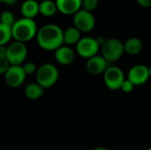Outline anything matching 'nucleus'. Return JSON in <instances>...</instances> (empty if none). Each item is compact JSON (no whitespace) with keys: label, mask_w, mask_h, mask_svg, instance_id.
Wrapping results in <instances>:
<instances>
[{"label":"nucleus","mask_w":151,"mask_h":150,"mask_svg":"<svg viewBox=\"0 0 151 150\" xmlns=\"http://www.w3.org/2000/svg\"><path fill=\"white\" fill-rule=\"evenodd\" d=\"M39 47L47 51H55L64 45V30L56 24H46L36 34Z\"/></svg>","instance_id":"1"},{"label":"nucleus","mask_w":151,"mask_h":150,"mask_svg":"<svg viewBox=\"0 0 151 150\" xmlns=\"http://www.w3.org/2000/svg\"><path fill=\"white\" fill-rule=\"evenodd\" d=\"M37 24L33 19L20 18L16 19L12 27V34L14 41L26 43L36 36Z\"/></svg>","instance_id":"2"},{"label":"nucleus","mask_w":151,"mask_h":150,"mask_svg":"<svg viewBox=\"0 0 151 150\" xmlns=\"http://www.w3.org/2000/svg\"><path fill=\"white\" fill-rule=\"evenodd\" d=\"M35 76L36 83L42 88L46 89L51 88L57 83L59 72L56 65L50 63H45L37 68Z\"/></svg>","instance_id":"3"},{"label":"nucleus","mask_w":151,"mask_h":150,"mask_svg":"<svg viewBox=\"0 0 151 150\" xmlns=\"http://www.w3.org/2000/svg\"><path fill=\"white\" fill-rule=\"evenodd\" d=\"M101 55L109 62L113 63L122 57L125 53L124 43L117 38L106 39L100 48Z\"/></svg>","instance_id":"4"},{"label":"nucleus","mask_w":151,"mask_h":150,"mask_svg":"<svg viewBox=\"0 0 151 150\" xmlns=\"http://www.w3.org/2000/svg\"><path fill=\"white\" fill-rule=\"evenodd\" d=\"M27 56L26 43L14 41L7 46L6 59L11 65H21Z\"/></svg>","instance_id":"5"},{"label":"nucleus","mask_w":151,"mask_h":150,"mask_svg":"<svg viewBox=\"0 0 151 150\" xmlns=\"http://www.w3.org/2000/svg\"><path fill=\"white\" fill-rule=\"evenodd\" d=\"M104 74V82L111 90L120 89L122 83L126 80L123 71L115 65H110Z\"/></svg>","instance_id":"6"},{"label":"nucleus","mask_w":151,"mask_h":150,"mask_svg":"<svg viewBox=\"0 0 151 150\" xmlns=\"http://www.w3.org/2000/svg\"><path fill=\"white\" fill-rule=\"evenodd\" d=\"M100 46L96 42V39L90 36L81 38L76 44V52L83 58L88 59L98 54Z\"/></svg>","instance_id":"7"},{"label":"nucleus","mask_w":151,"mask_h":150,"mask_svg":"<svg viewBox=\"0 0 151 150\" xmlns=\"http://www.w3.org/2000/svg\"><path fill=\"white\" fill-rule=\"evenodd\" d=\"M73 26L81 32H90L96 26V19L92 12L81 9L73 15Z\"/></svg>","instance_id":"8"},{"label":"nucleus","mask_w":151,"mask_h":150,"mask_svg":"<svg viewBox=\"0 0 151 150\" xmlns=\"http://www.w3.org/2000/svg\"><path fill=\"white\" fill-rule=\"evenodd\" d=\"M26 77L22 65H11L4 75V82L12 88L20 87L24 83Z\"/></svg>","instance_id":"9"},{"label":"nucleus","mask_w":151,"mask_h":150,"mask_svg":"<svg viewBox=\"0 0 151 150\" xmlns=\"http://www.w3.org/2000/svg\"><path fill=\"white\" fill-rule=\"evenodd\" d=\"M149 67L145 65H135L130 68L127 72V80H130L134 86H142L145 84L150 79Z\"/></svg>","instance_id":"10"},{"label":"nucleus","mask_w":151,"mask_h":150,"mask_svg":"<svg viewBox=\"0 0 151 150\" xmlns=\"http://www.w3.org/2000/svg\"><path fill=\"white\" fill-rule=\"evenodd\" d=\"M109 63L102 55H96L87 59L86 69L87 72L92 75H99L104 73L106 69L110 66Z\"/></svg>","instance_id":"11"},{"label":"nucleus","mask_w":151,"mask_h":150,"mask_svg":"<svg viewBox=\"0 0 151 150\" xmlns=\"http://www.w3.org/2000/svg\"><path fill=\"white\" fill-rule=\"evenodd\" d=\"M82 0H55L58 11L64 15H74L81 9Z\"/></svg>","instance_id":"12"},{"label":"nucleus","mask_w":151,"mask_h":150,"mask_svg":"<svg viewBox=\"0 0 151 150\" xmlns=\"http://www.w3.org/2000/svg\"><path fill=\"white\" fill-rule=\"evenodd\" d=\"M54 52H55L54 53L55 59L60 65H71L74 61L75 52L71 47L67 45H62Z\"/></svg>","instance_id":"13"},{"label":"nucleus","mask_w":151,"mask_h":150,"mask_svg":"<svg viewBox=\"0 0 151 150\" xmlns=\"http://www.w3.org/2000/svg\"><path fill=\"white\" fill-rule=\"evenodd\" d=\"M20 11L23 18L34 19L39 14V3L36 0H25L20 6Z\"/></svg>","instance_id":"14"},{"label":"nucleus","mask_w":151,"mask_h":150,"mask_svg":"<svg viewBox=\"0 0 151 150\" xmlns=\"http://www.w3.org/2000/svg\"><path fill=\"white\" fill-rule=\"evenodd\" d=\"M124 49L125 52L129 55H138L139 53L142 52L143 49V43L141 39L137 37H131L125 42Z\"/></svg>","instance_id":"15"},{"label":"nucleus","mask_w":151,"mask_h":150,"mask_svg":"<svg viewBox=\"0 0 151 150\" xmlns=\"http://www.w3.org/2000/svg\"><path fill=\"white\" fill-rule=\"evenodd\" d=\"M81 38V32L74 26L69 27L64 31V44L67 46L77 44Z\"/></svg>","instance_id":"16"},{"label":"nucleus","mask_w":151,"mask_h":150,"mask_svg":"<svg viewBox=\"0 0 151 150\" xmlns=\"http://www.w3.org/2000/svg\"><path fill=\"white\" fill-rule=\"evenodd\" d=\"M43 93H44V88H42L36 82L27 85L24 89V94L26 97H27L30 100H37L41 98Z\"/></svg>","instance_id":"17"},{"label":"nucleus","mask_w":151,"mask_h":150,"mask_svg":"<svg viewBox=\"0 0 151 150\" xmlns=\"http://www.w3.org/2000/svg\"><path fill=\"white\" fill-rule=\"evenodd\" d=\"M58 11L55 1L42 0L39 3V13L44 17H51Z\"/></svg>","instance_id":"18"},{"label":"nucleus","mask_w":151,"mask_h":150,"mask_svg":"<svg viewBox=\"0 0 151 150\" xmlns=\"http://www.w3.org/2000/svg\"><path fill=\"white\" fill-rule=\"evenodd\" d=\"M12 38V27L0 23V46L6 45Z\"/></svg>","instance_id":"19"},{"label":"nucleus","mask_w":151,"mask_h":150,"mask_svg":"<svg viewBox=\"0 0 151 150\" xmlns=\"http://www.w3.org/2000/svg\"><path fill=\"white\" fill-rule=\"evenodd\" d=\"M15 21V16L11 11H4L0 12V23L9 27H12Z\"/></svg>","instance_id":"20"},{"label":"nucleus","mask_w":151,"mask_h":150,"mask_svg":"<svg viewBox=\"0 0 151 150\" xmlns=\"http://www.w3.org/2000/svg\"><path fill=\"white\" fill-rule=\"evenodd\" d=\"M98 6V0H82L81 9L92 12Z\"/></svg>","instance_id":"21"},{"label":"nucleus","mask_w":151,"mask_h":150,"mask_svg":"<svg viewBox=\"0 0 151 150\" xmlns=\"http://www.w3.org/2000/svg\"><path fill=\"white\" fill-rule=\"evenodd\" d=\"M22 67H23V70H24L26 75H32V74L35 73L37 71V67H36L35 64L33 62H27L24 65H22Z\"/></svg>","instance_id":"22"},{"label":"nucleus","mask_w":151,"mask_h":150,"mask_svg":"<svg viewBox=\"0 0 151 150\" xmlns=\"http://www.w3.org/2000/svg\"><path fill=\"white\" fill-rule=\"evenodd\" d=\"M134 87H135V86H134L130 80H128L127 79H126V80H124V82L122 83V86H121L120 89H121L124 93L128 94V93H131V92L134 90Z\"/></svg>","instance_id":"23"},{"label":"nucleus","mask_w":151,"mask_h":150,"mask_svg":"<svg viewBox=\"0 0 151 150\" xmlns=\"http://www.w3.org/2000/svg\"><path fill=\"white\" fill-rule=\"evenodd\" d=\"M11 64L6 58H0V75H4L7 70L10 68Z\"/></svg>","instance_id":"24"},{"label":"nucleus","mask_w":151,"mask_h":150,"mask_svg":"<svg viewBox=\"0 0 151 150\" xmlns=\"http://www.w3.org/2000/svg\"><path fill=\"white\" fill-rule=\"evenodd\" d=\"M137 4L143 8H150L151 7V0H136Z\"/></svg>","instance_id":"25"},{"label":"nucleus","mask_w":151,"mask_h":150,"mask_svg":"<svg viewBox=\"0 0 151 150\" xmlns=\"http://www.w3.org/2000/svg\"><path fill=\"white\" fill-rule=\"evenodd\" d=\"M7 46H0V58H6Z\"/></svg>","instance_id":"26"},{"label":"nucleus","mask_w":151,"mask_h":150,"mask_svg":"<svg viewBox=\"0 0 151 150\" xmlns=\"http://www.w3.org/2000/svg\"><path fill=\"white\" fill-rule=\"evenodd\" d=\"M18 0H2L1 4H4L6 6H13Z\"/></svg>","instance_id":"27"},{"label":"nucleus","mask_w":151,"mask_h":150,"mask_svg":"<svg viewBox=\"0 0 151 150\" xmlns=\"http://www.w3.org/2000/svg\"><path fill=\"white\" fill-rule=\"evenodd\" d=\"M92 150H110V149H108L107 148H104V147H97V148L93 149Z\"/></svg>","instance_id":"28"},{"label":"nucleus","mask_w":151,"mask_h":150,"mask_svg":"<svg viewBox=\"0 0 151 150\" xmlns=\"http://www.w3.org/2000/svg\"><path fill=\"white\" fill-rule=\"evenodd\" d=\"M149 71H150V77H151V66L149 67Z\"/></svg>","instance_id":"29"},{"label":"nucleus","mask_w":151,"mask_h":150,"mask_svg":"<svg viewBox=\"0 0 151 150\" xmlns=\"http://www.w3.org/2000/svg\"><path fill=\"white\" fill-rule=\"evenodd\" d=\"M146 150H151V146L150 147V148H148V149H147Z\"/></svg>","instance_id":"30"},{"label":"nucleus","mask_w":151,"mask_h":150,"mask_svg":"<svg viewBox=\"0 0 151 150\" xmlns=\"http://www.w3.org/2000/svg\"><path fill=\"white\" fill-rule=\"evenodd\" d=\"M1 2H2V0H0V4H1Z\"/></svg>","instance_id":"31"}]
</instances>
